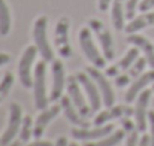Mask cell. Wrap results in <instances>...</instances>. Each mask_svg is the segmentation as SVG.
<instances>
[{
  "mask_svg": "<svg viewBox=\"0 0 154 146\" xmlns=\"http://www.w3.org/2000/svg\"><path fill=\"white\" fill-rule=\"evenodd\" d=\"M78 40H79V46L84 54V57L96 67L99 69H105L106 67V58L99 48L96 46L94 40H93V31L88 25L81 27L79 34H78Z\"/></svg>",
  "mask_w": 154,
  "mask_h": 146,
  "instance_id": "3",
  "label": "cell"
},
{
  "mask_svg": "<svg viewBox=\"0 0 154 146\" xmlns=\"http://www.w3.org/2000/svg\"><path fill=\"white\" fill-rule=\"evenodd\" d=\"M126 0H112L111 4V21L117 31L126 28Z\"/></svg>",
  "mask_w": 154,
  "mask_h": 146,
  "instance_id": "20",
  "label": "cell"
},
{
  "mask_svg": "<svg viewBox=\"0 0 154 146\" xmlns=\"http://www.w3.org/2000/svg\"><path fill=\"white\" fill-rule=\"evenodd\" d=\"M33 125H35V119L32 118V115H24L21 130H20V134H18V139L24 145L33 137Z\"/></svg>",
  "mask_w": 154,
  "mask_h": 146,
  "instance_id": "23",
  "label": "cell"
},
{
  "mask_svg": "<svg viewBox=\"0 0 154 146\" xmlns=\"http://www.w3.org/2000/svg\"><path fill=\"white\" fill-rule=\"evenodd\" d=\"M120 124H121V128L124 130V133H126V134L138 128V127H136V122H135V121H132V119H130V116L121 118V119H120Z\"/></svg>",
  "mask_w": 154,
  "mask_h": 146,
  "instance_id": "29",
  "label": "cell"
},
{
  "mask_svg": "<svg viewBox=\"0 0 154 146\" xmlns=\"http://www.w3.org/2000/svg\"><path fill=\"white\" fill-rule=\"evenodd\" d=\"M69 146H81L79 143H76V142H72V143H69Z\"/></svg>",
  "mask_w": 154,
  "mask_h": 146,
  "instance_id": "40",
  "label": "cell"
},
{
  "mask_svg": "<svg viewBox=\"0 0 154 146\" xmlns=\"http://www.w3.org/2000/svg\"><path fill=\"white\" fill-rule=\"evenodd\" d=\"M154 7V0H141L139 3V10L141 12H148Z\"/></svg>",
  "mask_w": 154,
  "mask_h": 146,
  "instance_id": "33",
  "label": "cell"
},
{
  "mask_svg": "<svg viewBox=\"0 0 154 146\" xmlns=\"http://www.w3.org/2000/svg\"><path fill=\"white\" fill-rule=\"evenodd\" d=\"M126 137V133L123 128H117L114 130L111 134L105 136L99 140H94V142H85L84 146H117L123 142V139Z\"/></svg>",
  "mask_w": 154,
  "mask_h": 146,
  "instance_id": "21",
  "label": "cell"
},
{
  "mask_svg": "<svg viewBox=\"0 0 154 146\" xmlns=\"http://www.w3.org/2000/svg\"><path fill=\"white\" fill-rule=\"evenodd\" d=\"M87 25L91 28L93 34L96 36L100 49H102V54L105 55L106 60H114L115 57V48H114V37L109 31V28L103 24V21H100L99 18H90L87 21Z\"/></svg>",
  "mask_w": 154,
  "mask_h": 146,
  "instance_id": "4",
  "label": "cell"
},
{
  "mask_svg": "<svg viewBox=\"0 0 154 146\" xmlns=\"http://www.w3.org/2000/svg\"><path fill=\"white\" fill-rule=\"evenodd\" d=\"M138 57H139V49L136 48V46H132V48L127 49V52H126L115 64L118 66V69H120L121 72H124V70H129V69H130V66L136 61Z\"/></svg>",
  "mask_w": 154,
  "mask_h": 146,
  "instance_id": "24",
  "label": "cell"
},
{
  "mask_svg": "<svg viewBox=\"0 0 154 146\" xmlns=\"http://www.w3.org/2000/svg\"><path fill=\"white\" fill-rule=\"evenodd\" d=\"M139 146H151V139H150V134L142 133L141 140H139Z\"/></svg>",
  "mask_w": 154,
  "mask_h": 146,
  "instance_id": "36",
  "label": "cell"
},
{
  "mask_svg": "<svg viewBox=\"0 0 154 146\" xmlns=\"http://www.w3.org/2000/svg\"><path fill=\"white\" fill-rule=\"evenodd\" d=\"M33 42L39 51V55L47 63L54 61V49L48 40V16L39 15L33 24Z\"/></svg>",
  "mask_w": 154,
  "mask_h": 146,
  "instance_id": "2",
  "label": "cell"
},
{
  "mask_svg": "<svg viewBox=\"0 0 154 146\" xmlns=\"http://www.w3.org/2000/svg\"><path fill=\"white\" fill-rule=\"evenodd\" d=\"M12 27V16L6 0H0V36H8Z\"/></svg>",
  "mask_w": 154,
  "mask_h": 146,
  "instance_id": "22",
  "label": "cell"
},
{
  "mask_svg": "<svg viewBox=\"0 0 154 146\" xmlns=\"http://www.w3.org/2000/svg\"><path fill=\"white\" fill-rule=\"evenodd\" d=\"M85 72L94 79V82L97 84L99 87V91L102 94V98H103V106L105 107H111L115 104V93H114V88L111 85V81L109 78L105 75L102 72V69L96 67V66H88L85 69Z\"/></svg>",
  "mask_w": 154,
  "mask_h": 146,
  "instance_id": "11",
  "label": "cell"
},
{
  "mask_svg": "<svg viewBox=\"0 0 154 146\" xmlns=\"http://www.w3.org/2000/svg\"><path fill=\"white\" fill-rule=\"evenodd\" d=\"M39 51L36 45H29L23 51V55L18 63V81L24 88H32L33 87V64L38 57Z\"/></svg>",
  "mask_w": 154,
  "mask_h": 146,
  "instance_id": "6",
  "label": "cell"
},
{
  "mask_svg": "<svg viewBox=\"0 0 154 146\" xmlns=\"http://www.w3.org/2000/svg\"><path fill=\"white\" fill-rule=\"evenodd\" d=\"M148 127H150L151 146H154V110H150V112H148Z\"/></svg>",
  "mask_w": 154,
  "mask_h": 146,
  "instance_id": "32",
  "label": "cell"
},
{
  "mask_svg": "<svg viewBox=\"0 0 154 146\" xmlns=\"http://www.w3.org/2000/svg\"><path fill=\"white\" fill-rule=\"evenodd\" d=\"M51 93H50V100L51 103L58 101L63 97L66 87H67V76H66V67L63 60H57L54 58V61L51 63Z\"/></svg>",
  "mask_w": 154,
  "mask_h": 146,
  "instance_id": "9",
  "label": "cell"
},
{
  "mask_svg": "<svg viewBox=\"0 0 154 146\" xmlns=\"http://www.w3.org/2000/svg\"><path fill=\"white\" fill-rule=\"evenodd\" d=\"M154 91L153 90H144L138 98L135 100V122H136V127L141 133H145L147 131V127H148V104H150V100H151V94Z\"/></svg>",
  "mask_w": 154,
  "mask_h": 146,
  "instance_id": "14",
  "label": "cell"
},
{
  "mask_svg": "<svg viewBox=\"0 0 154 146\" xmlns=\"http://www.w3.org/2000/svg\"><path fill=\"white\" fill-rule=\"evenodd\" d=\"M21 145H24V143H23L20 139H15V140H12V142H11L8 146H21Z\"/></svg>",
  "mask_w": 154,
  "mask_h": 146,
  "instance_id": "39",
  "label": "cell"
},
{
  "mask_svg": "<svg viewBox=\"0 0 154 146\" xmlns=\"http://www.w3.org/2000/svg\"><path fill=\"white\" fill-rule=\"evenodd\" d=\"M154 84V69L144 72L141 76L135 78L132 81V84L129 85L126 94H124V101L126 103H135V100L138 98V96L148 88V85Z\"/></svg>",
  "mask_w": 154,
  "mask_h": 146,
  "instance_id": "16",
  "label": "cell"
},
{
  "mask_svg": "<svg viewBox=\"0 0 154 146\" xmlns=\"http://www.w3.org/2000/svg\"><path fill=\"white\" fill-rule=\"evenodd\" d=\"M127 42L132 45V46H136L139 49L144 57L147 58L148 61V66L154 69V43L151 40H148L145 36L142 34H138V33H133V34H129L127 36Z\"/></svg>",
  "mask_w": 154,
  "mask_h": 146,
  "instance_id": "18",
  "label": "cell"
},
{
  "mask_svg": "<svg viewBox=\"0 0 154 146\" xmlns=\"http://www.w3.org/2000/svg\"><path fill=\"white\" fill-rule=\"evenodd\" d=\"M69 27H70L69 18L60 16L54 28V48L63 60H67L72 57V46L69 40Z\"/></svg>",
  "mask_w": 154,
  "mask_h": 146,
  "instance_id": "7",
  "label": "cell"
},
{
  "mask_svg": "<svg viewBox=\"0 0 154 146\" xmlns=\"http://www.w3.org/2000/svg\"><path fill=\"white\" fill-rule=\"evenodd\" d=\"M154 25V12H142L139 16H135L133 19H130L127 24H126V28L124 31L127 34H133V33H138L147 27H153Z\"/></svg>",
  "mask_w": 154,
  "mask_h": 146,
  "instance_id": "19",
  "label": "cell"
},
{
  "mask_svg": "<svg viewBox=\"0 0 154 146\" xmlns=\"http://www.w3.org/2000/svg\"><path fill=\"white\" fill-rule=\"evenodd\" d=\"M0 146H2V145H0Z\"/></svg>",
  "mask_w": 154,
  "mask_h": 146,
  "instance_id": "42",
  "label": "cell"
},
{
  "mask_svg": "<svg viewBox=\"0 0 154 146\" xmlns=\"http://www.w3.org/2000/svg\"><path fill=\"white\" fill-rule=\"evenodd\" d=\"M132 84V78L129 73H120L117 78H115V85L118 88H123V87H127Z\"/></svg>",
  "mask_w": 154,
  "mask_h": 146,
  "instance_id": "30",
  "label": "cell"
},
{
  "mask_svg": "<svg viewBox=\"0 0 154 146\" xmlns=\"http://www.w3.org/2000/svg\"><path fill=\"white\" fill-rule=\"evenodd\" d=\"M139 3H141V0H126V18L129 21L136 16L135 13L139 9Z\"/></svg>",
  "mask_w": 154,
  "mask_h": 146,
  "instance_id": "27",
  "label": "cell"
},
{
  "mask_svg": "<svg viewBox=\"0 0 154 146\" xmlns=\"http://www.w3.org/2000/svg\"><path fill=\"white\" fill-rule=\"evenodd\" d=\"M111 4H112V0H97V7L102 12H106L111 7Z\"/></svg>",
  "mask_w": 154,
  "mask_h": 146,
  "instance_id": "35",
  "label": "cell"
},
{
  "mask_svg": "<svg viewBox=\"0 0 154 146\" xmlns=\"http://www.w3.org/2000/svg\"><path fill=\"white\" fill-rule=\"evenodd\" d=\"M114 130L115 125L112 122L105 125H94V127H73L70 128V136L79 142H94L111 134Z\"/></svg>",
  "mask_w": 154,
  "mask_h": 146,
  "instance_id": "10",
  "label": "cell"
},
{
  "mask_svg": "<svg viewBox=\"0 0 154 146\" xmlns=\"http://www.w3.org/2000/svg\"><path fill=\"white\" fill-rule=\"evenodd\" d=\"M61 112V104H51L44 110H39V115L35 119V125H33V137L35 139H42L45 134V130L48 127V124L52 122Z\"/></svg>",
  "mask_w": 154,
  "mask_h": 146,
  "instance_id": "15",
  "label": "cell"
},
{
  "mask_svg": "<svg viewBox=\"0 0 154 146\" xmlns=\"http://www.w3.org/2000/svg\"><path fill=\"white\" fill-rule=\"evenodd\" d=\"M139 130H133L130 133L126 134V146H139V140H141V136H139Z\"/></svg>",
  "mask_w": 154,
  "mask_h": 146,
  "instance_id": "28",
  "label": "cell"
},
{
  "mask_svg": "<svg viewBox=\"0 0 154 146\" xmlns=\"http://www.w3.org/2000/svg\"><path fill=\"white\" fill-rule=\"evenodd\" d=\"M24 146H54L51 140H44V139H35L30 143H26Z\"/></svg>",
  "mask_w": 154,
  "mask_h": 146,
  "instance_id": "34",
  "label": "cell"
},
{
  "mask_svg": "<svg viewBox=\"0 0 154 146\" xmlns=\"http://www.w3.org/2000/svg\"><path fill=\"white\" fill-rule=\"evenodd\" d=\"M54 146H69V142H67V139H66L64 136H60V137H57V140L54 142Z\"/></svg>",
  "mask_w": 154,
  "mask_h": 146,
  "instance_id": "38",
  "label": "cell"
},
{
  "mask_svg": "<svg viewBox=\"0 0 154 146\" xmlns=\"http://www.w3.org/2000/svg\"><path fill=\"white\" fill-rule=\"evenodd\" d=\"M23 107L20 103L14 101L9 104V115H8V125L3 130L2 136H0V145L8 146L12 140H15V137H18L20 130H21V124H23Z\"/></svg>",
  "mask_w": 154,
  "mask_h": 146,
  "instance_id": "5",
  "label": "cell"
},
{
  "mask_svg": "<svg viewBox=\"0 0 154 146\" xmlns=\"http://www.w3.org/2000/svg\"><path fill=\"white\" fill-rule=\"evenodd\" d=\"M133 113H135V107H132L130 103L124 101V104H114L111 107H106L105 110H99L93 118V124L94 125H105V124H109L111 121H115V119L133 116Z\"/></svg>",
  "mask_w": 154,
  "mask_h": 146,
  "instance_id": "12",
  "label": "cell"
},
{
  "mask_svg": "<svg viewBox=\"0 0 154 146\" xmlns=\"http://www.w3.org/2000/svg\"><path fill=\"white\" fill-rule=\"evenodd\" d=\"M120 73H123V72L118 69V66H117V64H112V66L105 67V75H106L108 78H117Z\"/></svg>",
  "mask_w": 154,
  "mask_h": 146,
  "instance_id": "31",
  "label": "cell"
},
{
  "mask_svg": "<svg viewBox=\"0 0 154 146\" xmlns=\"http://www.w3.org/2000/svg\"><path fill=\"white\" fill-rule=\"evenodd\" d=\"M14 82H15V76H14L12 72H6L2 76V79H0V104H2V101L5 98L9 96V93H11L12 87H14Z\"/></svg>",
  "mask_w": 154,
  "mask_h": 146,
  "instance_id": "25",
  "label": "cell"
},
{
  "mask_svg": "<svg viewBox=\"0 0 154 146\" xmlns=\"http://www.w3.org/2000/svg\"><path fill=\"white\" fill-rule=\"evenodd\" d=\"M76 78H78V81H79V84H81V87H82V90H84V93L87 96V100H88V103L91 106L93 113H97L100 110V107L103 106V98L100 91H99L97 84L94 82V79L87 72L76 73Z\"/></svg>",
  "mask_w": 154,
  "mask_h": 146,
  "instance_id": "13",
  "label": "cell"
},
{
  "mask_svg": "<svg viewBox=\"0 0 154 146\" xmlns=\"http://www.w3.org/2000/svg\"><path fill=\"white\" fill-rule=\"evenodd\" d=\"M153 91H154V84H153Z\"/></svg>",
  "mask_w": 154,
  "mask_h": 146,
  "instance_id": "41",
  "label": "cell"
},
{
  "mask_svg": "<svg viewBox=\"0 0 154 146\" xmlns=\"http://www.w3.org/2000/svg\"><path fill=\"white\" fill-rule=\"evenodd\" d=\"M66 93L69 98L72 100V103L75 104V107L79 110V113L85 118H88L90 115H93V110H91V106L87 100V96L76 78V75H70L67 76V87H66Z\"/></svg>",
  "mask_w": 154,
  "mask_h": 146,
  "instance_id": "8",
  "label": "cell"
},
{
  "mask_svg": "<svg viewBox=\"0 0 154 146\" xmlns=\"http://www.w3.org/2000/svg\"><path fill=\"white\" fill-rule=\"evenodd\" d=\"M147 66H148L147 58H145V57H138V58H136V61H135V63L130 66V69L127 70V73L130 75V78H132V79H135V78L141 76V75L145 72Z\"/></svg>",
  "mask_w": 154,
  "mask_h": 146,
  "instance_id": "26",
  "label": "cell"
},
{
  "mask_svg": "<svg viewBox=\"0 0 154 146\" xmlns=\"http://www.w3.org/2000/svg\"><path fill=\"white\" fill-rule=\"evenodd\" d=\"M60 104H61V112L66 116V119L73 125V127H90V122L85 116H82L79 113V110L75 107V104L72 103V100L69 96H63L60 98Z\"/></svg>",
  "mask_w": 154,
  "mask_h": 146,
  "instance_id": "17",
  "label": "cell"
},
{
  "mask_svg": "<svg viewBox=\"0 0 154 146\" xmlns=\"http://www.w3.org/2000/svg\"><path fill=\"white\" fill-rule=\"evenodd\" d=\"M9 61H11V55L8 52H0V67L6 66Z\"/></svg>",
  "mask_w": 154,
  "mask_h": 146,
  "instance_id": "37",
  "label": "cell"
},
{
  "mask_svg": "<svg viewBox=\"0 0 154 146\" xmlns=\"http://www.w3.org/2000/svg\"><path fill=\"white\" fill-rule=\"evenodd\" d=\"M33 98L36 110H44L50 106V94L47 90V61L39 60L33 70Z\"/></svg>",
  "mask_w": 154,
  "mask_h": 146,
  "instance_id": "1",
  "label": "cell"
}]
</instances>
